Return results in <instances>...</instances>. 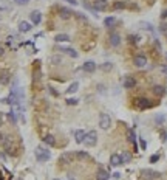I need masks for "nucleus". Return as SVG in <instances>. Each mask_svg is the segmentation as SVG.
<instances>
[{"mask_svg": "<svg viewBox=\"0 0 167 180\" xmlns=\"http://www.w3.org/2000/svg\"><path fill=\"white\" fill-rule=\"evenodd\" d=\"M2 123H3V120H2V116H0V126H2Z\"/></svg>", "mask_w": 167, "mask_h": 180, "instance_id": "nucleus-47", "label": "nucleus"}, {"mask_svg": "<svg viewBox=\"0 0 167 180\" xmlns=\"http://www.w3.org/2000/svg\"><path fill=\"white\" fill-rule=\"evenodd\" d=\"M141 28L147 30V31H153V26H152V23H149V22H141Z\"/></svg>", "mask_w": 167, "mask_h": 180, "instance_id": "nucleus-31", "label": "nucleus"}, {"mask_svg": "<svg viewBox=\"0 0 167 180\" xmlns=\"http://www.w3.org/2000/svg\"><path fill=\"white\" fill-rule=\"evenodd\" d=\"M139 146H141L142 151H145V149H147V141H145L144 138H139Z\"/></svg>", "mask_w": 167, "mask_h": 180, "instance_id": "nucleus-34", "label": "nucleus"}, {"mask_svg": "<svg viewBox=\"0 0 167 180\" xmlns=\"http://www.w3.org/2000/svg\"><path fill=\"white\" fill-rule=\"evenodd\" d=\"M44 141L48 144V146H54V144H56V140H54L53 135H45L44 137Z\"/></svg>", "mask_w": 167, "mask_h": 180, "instance_id": "nucleus-27", "label": "nucleus"}, {"mask_svg": "<svg viewBox=\"0 0 167 180\" xmlns=\"http://www.w3.org/2000/svg\"><path fill=\"white\" fill-rule=\"evenodd\" d=\"M3 53H5V51H3V48L0 47V56H3Z\"/></svg>", "mask_w": 167, "mask_h": 180, "instance_id": "nucleus-46", "label": "nucleus"}, {"mask_svg": "<svg viewBox=\"0 0 167 180\" xmlns=\"http://www.w3.org/2000/svg\"><path fill=\"white\" fill-rule=\"evenodd\" d=\"M33 28V25L30 22H26V20H22V22L19 23V31L20 33H28V31H31Z\"/></svg>", "mask_w": 167, "mask_h": 180, "instance_id": "nucleus-11", "label": "nucleus"}, {"mask_svg": "<svg viewBox=\"0 0 167 180\" xmlns=\"http://www.w3.org/2000/svg\"><path fill=\"white\" fill-rule=\"evenodd\" d=\"M110 179V174L107 169H99L96 172V180H108Z\"/></svg>", "mask_w": 167, "mask_h": 180, "instance_id": "nucleus-16", "label": "nucleus"}, {"mask_svg": "<svg viewBox=\"0 0 167 180\" xmlns=\"http://www.w3.org/2000/svg\"><path fill=\"white\" fill-rule=\"evenodd\" d=\"M129 40L131 44H136V42H139V36H136V34H129Z\"/></svg>", "mask_w": 167, "mask_h": 180, "instance_id": "nucleus-32", "label": "nucleus"}, {"mask_svg": "<svg viewBox=\"0 0 167 180\" xmlns=\"http://www.w3.org/2000/svg\"><path fill=\"white\" fill-rule=\"evenodd\" d=\"M34 154H36L37 162H40V163L48 162V160H50V157H51L50 151H48V149H45L44 146H37V148H36V151H34Z\"/></svg>", "mask_w": 167, "mask_h": 180, "instance_id": "nucleus-1", "label": "nucleus"}, {"mask_svg": "<svg viewBox=\"0 0 167 180\" xmlns=\"http://www.w3.org/2000/svg\"><path fill=\"white\" fill-rule=\"evenodd\" d=\"M161 19H167V10H164V11L161 12Z\"/></svg>", "mask_w": 167, "mask_h": 180, "instance_id": "nucleus-43", "label": "nucleus"}, {"mask_svg": "<svg viewBox=\"0 0 167 180\" xmlns=\"http://www.w3.org/2000/svg\"><path fill=\"white\" fill-rule=\"evenodd\" d=\"M113 177H115V179H119V177H121V174H119V172H115Z\"/></svg>", "mask_w": 167, "mask_h": 180, "instance_id": "nucleus-45", "label": "nucleus"}, {"mask_svg": "<svg viewBox=\"0 0 167 180\" xmlns=\"http://www.w3.org/2000/svg\"><path fill=\"white\" fill-rule=\"evenodd\" d=\"M11 10V5L8 0H0V11H9Z\"/></svg>", "mask_w": 167, "mask_h": 180, "instance_id": "nucleus-25", "label": "nucleus"}, {"mask_svg": "<svg viewBox=\"0 0 167 180\" xmlns=\"http://www.w3.org/2000/svg\"><path fill=\"white\" fill-rule=\"evenodd\" d=\"M91 6L96 11H105L108 8V2L107 0H94V2L91 3Z\"/></svg>", "mask_w": 167, "mask_h": 180, "instance_id": "nucleus-5", "label": "nucleus"}, {"mask_svg": "<svg viewBox=\"0 0 167 180\" xmlns=\"http://www.w3.org/2000/svg\"><path fill=\"white\" fill-rule=\"evenodd\" d=\"M133 64L136 67H139V68H142V67L147 65V58H145L144 54H138V56L133 58Z\"/></svg>", "mask_w": 167, "mask_h": 180, "instance_id": "nucleus-7", "label": "nucleus"}, {"mask_svg": "<svg viewBox=\"0 0 167 180\" xmlns=\"http://www.w3.org/2000/svg\"><path fill=\"white\" fill-rule=\"evenodd\" d=\"M85 146H88V148H91V146H94V144L97 143V134H96V130H91V132H87V135H85V138H84V141H82Z\"/></svg>", "mask_w": 167, "mask_h": 180, "instance_id": "nucleus-3", "label": "nucleus"}, {"mask_svg": "<svg viewBox=\"0 0 167 180\" xmlns=\"http://www.w3.org/2000/svg\"><path fill=\"white\" fill-rule=\"evenodd\" d=\"M67 2H70V5H73V6H78L79 5L78 0H67Z\"/></svg>", "mask_w": 167, "mask_h": 180, "instance_id": "nucleus-42", "label": "nucleus"}, {"mask_svg": "<svg viewBox=\"0 0 167 180\" xmlns=\"http://www.w3.org/2000/svg\"><path fill=\"white\" fill-rule=\"evenodd\" d=\"M113 8H115V10H125V8H127V3L121 0V2H116V3L113 5Z\"/></svg>", "mask_w": 167, "mask_h": 180, "instance_id": "nucleus-29", "label": "nucleus"}, {"mask_svg": "<svg viewBox=\"0 0 167 180\" xmlns=\"http://www.w3.org/2000/svg\"><path fill=\"white\" fill-rule=\"evenodd\" d=\"M99 126H101V129H104V130H107V129L111 126V118H110L108 113H101V115H99Z\"/></svg>", "mask_w": 167, "mask_h": 180, "instance_id": "nucleus-4", "label": "nucleus"}, {"mask_svg": "<svg viewBox=\"0 0 167 180\" xmlns=\"http://www.w3.org/2000/svg\"><path fill=\"white\" fill-rule=\"evenodd\" d=\"M39 79H40V72L36 70V72H34V78H33V81H34V82H37Z\"/></svg>", "mask_w": 167, "mask_h": 180, "instance_id": "nucleus-37", "label": "nucleus"}, {"mask_svg": "<svg viewBox=\"0 0 167 180\" xmlns=\"http://www.w3.org/2000/svg\"><path fill=\"white\" fill-rule=\"evenodd\" d=\"M51 61H53V62H60V58H59V56H54Z\"/></svg>", "mask_w": 167, "mask_h": 180, "instance_id": "nucleus-44", "label": "nucleus"}, {"mask_svg": "<svg viewBox=\"0 0 167 180\" xmlns=\"http://www.w3.org/2000/svg\"><path fill=\"white\" fill-rule=\"evenodd\" d=\"M153 104H152V101L149 100V98H136L135 100V107L138 109V110H145V109H150Z\"/></svg>", "mask_w": 167, "mask_h": 180, "instance_id": "nucleus-2", "label": "nucleus"}, {"mask_svg": "<svg viewBox=\"0 0 167 180\" xmlns=\"http://www.w3.org/2000/svg\"><path fill=\"white\" fill-rule=\"evenodd\" d=\"M152 90H153V93H155L156 96H164L166 95V87L164 86H159V84L158 86H153Z\"/></svg>", "mask_w": 167, "mask_h": 180, "instance_id": "nucleus-19", "label": "nucleus"}, {"mask_svg": "<svg viewBox=\"0 0 167 180\" xmlns=\"http://www.w3.org/2000/svg\"><path fill=\"white\" fill-rule=\"evenodd\" d=\"M142 176H145V179H156L159 174L155 171H149V169H144L142 171Z\"/></svg>", "mask_w": 167, "mask_h": 180, "instance_id": "nucleus-24", "label": "nucleus"}, {"mask_svg": "<svg viewBox=\"0 0 167 180\" xmlns=\"http://www.w3.org/2000/svg\"><path fill=\"white\" fill-rule=\"evenodd\" d=\"M0 19H2V16H0Z\"/></svg>", "mask_w": 167, "mask_h": 180, "instance_id": "nucleus-50", "label": "nucleus"}, {"mask_svg": "<svg viewBox=\"0 0 167 180\" xmlns=\"http://www.w3.org/2000/svg\"><path fill=\"white\" fill-rule=\"evenodd\" d=\"M82 70L85 72V73H94V70H96V62L94 61L84 62V64H82Z\"/></svg>", "mask_w": 167, "mask_h": 180, "instance_id": "nucleus-8", "label": "nucleus"}, {"mask_svg": "<svg viewBox=\"0 0 167 180\" xmlns=\"http://www.w3.org/2000/svg\"><path fill=\"white\" fill-rule=\"evenodd\" d=\"M14 3L16 5H26V3H30V0H14Z\"/></svg>", "mask_w": 167, "mask_h": 180, "instance_id": "nucleus-39", "label": "nucleus"}, {"mask_svg": "<svg viewBox=\"0 0 167 180\" xmlns=\"http://www.w3.org/2000/svg\"><path fill=\"white\" fill-rule=\"evenodd\" d=\"M85 135H87V132L85 130H76L74 132V140H76V143H82L84 141V138H85Z\"/></svg>", "mask_w": 167, "mask_h": 180, "instance_id": "nucleus-18", "label": "nucleus"}, {"mask_svg": "<svg viewBox=\"0 0 167 180\" xmlns=\"http://www.w3.org/2000/svg\"><path fill=\"white\" fill-rule=\"evenodd\" d=\"M59 50H60V51H64L65 54H68V56H71V58H78V56H79L78 51H76L74 48H70V47H60Z\"/></svg>", "mask_w": 167, "mask_h": 180, "instance_id": "nucleus-12", "label": "nucleus"}, {"mask_svg": "<svg viewBox=\"0 0 167 180\" xmlns=\"http://www.w3.org/2000/svg\"><path fill=\"white\" fill-rule=\"evenodd\" d=\"M8 82H9V73L8 72H2L0 73V84L6 86Z\"/></svg>", "mask_w": 167, "mask_h": 180, "instance_id": "nucleus-22", "label": "nucleus"}, {"mask_svg": "<svg viewBox=\"0 0 167 180\" xmlns=\"http://www.w3.org/2000/svg\"><path fill=\"white\" fill-rule=\"evenodd\" d=\"M73 154H70V152H65V154H62L60 155V158H59V163L60 165H67V163H70V162H71L73 160Z\"/></svg>", "mask_w": 167, "mask_h": 180, "instance_id": "nucleus-13", "label": "nucleus"}, {"mask_svg": "<svg viewBox=\"0 0 167 180\" xmlns=\"http://www.w3.org/2000/svg\"><path fill=\"white\" fill-rule=\"evenodd\" d=\"M116 22H118V20H116V17H111V16H110V17H105V19H104V25H105L108 30L115 28Z\"/></svg>", "mask_w": 167, "mask_h": 180, "instance_id": "nucleus-17", "label": "nucleus"}, {"mask_svg": "<svg viewBox=\"0 0 167 180\" xmlns=\"http://www.w3.org/2000/svg\"><path fill=\"white\" fill-rule=\"evenodd\" d=\"M159 31H161L163 34H167V23L166 22H163L161 25H159Z\"/></svg>", "mask_w": 167, "mask_h": 180, "instance_id": "nucleus-35", "label": "nucleus"}, {"mask_svg": "<svg viewBox=\"0 0 167 180\" xmlns=\"http://www.w3.org/2000/svg\"><path fill=\"white\" fill-rule=\"evenodd\" d=\"M110 165L111 166H119V165H122V160H121V155L119 154H111V157H110Z\"/></svg>", "mask_w": 167, "mask_h": 180, "instance_id": "nucleus-14", "label": "nucleus"}, {"mask_svg": "<svg viewBox=\"0 0 167 180\" xmlns=\"http://www.w3.org/2000/svg\"><path fill=\"white\" fill-rule=\"evenodd\" d=\"M2 138H3V137H2V135H0V140H2Z\"/></svg>", "mask_w": 167, "mask_h": 180, "instance_id": "nucleus-48", "label": "nucleus"}, {"mask_svg": "<svg viewBox=\"0 0 167 180\" xmlns=\"http://www.w3.org/2000/svg\"><path fill=\"white\" fill-rule=\"evenodd\" d=\"M101 68H102V72H110V70H113V64L111 62H105V64L101 65Z\"/></svg>", "mask_w": 167, "mask_h": 180, "instance_id": "nucleus-30", "label": "nucleus"}, {"mask_svg": "<svg viewBox=\"0 0 167 180\" xmlns=\"http://www.w3.org/2000/svg\"><path fill=\"white\" fill-rule=\"evenodd\" d=\"M6 118H8V121L11 124H14V126L17 124V116L14 115V112H8V113H6Z\"/></svg>", "mask_w": 167, "mask_h": 180, "instance_id": "nucleus-26", "label": "nucleus"}, {"mask_svg": "<svg viewBox=\"0 0 167 180\" xmlns=\"http://www.w3.org/2000/svg\"><path fill=\"white\" fill-rule=\"evenodd\" d=\"M135 86H136V79L133 76H127L124 81V89H133Z\"/></svg>", "mask_w": 167, "mask_h": 180, "instance_id": "nucleus-15", "label": "nucleus"}, {"mask_svg": "<svg viewBox=\"0 0 167 180\" xmlns=\"http://www.w3.org/2000/svg\"><path fill=\"white\" fill-rule=\"evenodd\" d=\"M30 19H31V23L33 25H39L42 22V14H40V11H33L31 14H30Z\"/></svg>", "mask_w": 167, "mask_h": 180, "instance_id": "nucleus-9", "label": "nucleus"}, {"mask_svg": "<svg viewBox=\"0 0 167 180\" xmlns=\"http://www.w3.org/2000/svg\"><path fill=\"white\" fill-rule=\"evenodd\" d=\"M76 157H78V158H87L88 155H87V152H78V154H76Z\"/></svg>", "mask_w": 167, "mask_h": 180, "instance_id": "nucleus-40", "label": "nucleus"}, {"mask_svg": "<svg viewBox=\"0 0 167 180\" xmlns=\"http://www.w3.org/2000/svg\"><path fill=\"white\" fill-rule=\"evenodd\" d=\"M121 160H122V165L124 163H130V160H131V154L130 152H127V151H124V152H121Z\"/></svg>", "mask_w": 167, "mask_h": 180, "instance_id": "nucleus-23", "label": "nucleus"}, {"mask_svg": "<svg viewBox=\"0 0 167 180\" xmlns=\"http://www.w3.org/2000/svg\"><path fill=\"white\" fill-rule=\"evenodd\" d=\"M79 90V82L78 81H74V82H71L70 84V87L67 89V95H73V93H76Z\"/></svg>", "mask_w": 167, "mask_h": 180, "instance_id": "nucleus-20", "label": "nucleus"}, {"mask_svg": "<svg viewBox=\"0 0 167 180\" xmlns=\"http://www.w3.org/2000/svg\"><path fill=\"white\" fill-rule=\"evenodd\" d=\"M161 140H163V141H167V134H166V130H163V132H161Z\"/></svg>", "mask_w": 167, "mask_h": 180, "instance_id": "nucleus-41", "label": "nucleus"}, {"mask_svg": "<svg viewBox=\"0 0 167 180\" xmlns=\"http://www.w3.org/2000/svg\"><path fill=\"white\" fill-rule=\"evenodd\" d=\"M158 160H159V155H158V154H153V155L150 157V163H156Z\"/></svg>", "mask_w": 167, "mask_h": 180, "instance_id": "nucleus-36", "label": "nucleus"}, {"mask_svg": "<svg viewBox=\"0 0 167 180\" xmlns=\"http://www.w3.org/2000/svg\"><path fill=\"white\" fill-rule=\"evenodd\" d=\"M108 42H110L111 47H119V44H121V36H119V33L111 31L110 36H108Z\"/></svg>", "mask_w": 167, "mask_h": 180, "instance_id": "nucleus-6", "label": "nucleus"}, {"mask_svg": "<svg viewBox=\"0 0 167 180\" xmlns=\"http://www.w3.org/2000/svg\"><path fill=\"white\" fill-rule=\"evenodd\" d=\"M73 14L74 12L71 10H68V8H59V16H60V19H64V20H68Z\"/></svg>", "mask_w": 167, "mask_h": 180, "instance_id": "nucleus-10", "label": "nucleus"}, {"mask_svg": "<svg viewBox=\"0 0 167 180\" xmlns=\"http://www.w3.org/2000/svg\"><path fill=\"white\" fill-rule=\"evenodd\" d=\"M78 102H79V100H76V98H68L67 100V104L68 106H78Z\"/></svg>", "mask_w": 167, "mask_h": 180, "instance_id": "nucleus-33", "label": "nucleus"}, {"mask_svg": "<svg viewBox=\"0 0 167 180\" xmlns=\"http://www.w3.org/2000/svg\"><path fill=\"white\" fill-rule=\"evenodd\" d=\"M164 120H166V118H164V115H158L156 118H155V121H156L158 124H161V123H164Z\"/></svg>", "mask_w": 167, "mask_h": 180, "instance_id": "nucleus-38", "label": "nucleus"}, {"mask_svg": "<svg viewBox=\"0 0 167 180\" xmlns=\"http://www.w3.org/2000/svg\"><path fill=\"white\" fill-rule=\"evenodd\" d=\"M54 180H59V179H54Z\"/></svg>", "mask_w": 167, "mask_h": 180, "instance_id": "nucleus-49", "label": "nucleus"}, {"mask_svg": "<svg viewBox=\"0 0 167 180\" xmlns=\"http://www.w3.org/2000/svg\"><path fill=\"white\" fill-rule=\"evenodd\" d=\"M127 140L131 141V143L136 141V135H135V130H133V129H129V130H127Z\"/></svg>", "mask_w": 167, "mask_h": 180, "instance_id": "nucleus-28", "label": "nucleus"}, {"mask_svg": "<svg viewBox=\"0 0 167 180\" xmlns=\"http://www.w3.org/2000/svg\"><path fill=\"white\" fill-rule=\"evenodd\" d=\"M54 40H56V42H57V44H60V42H70V36H68V34H64V33H60V34H56Z\"/></svg>", "mask_w": 167, "mask_h": 180, "instance_id": "nucleus-21", "label": "nucleus"}]
</instances>
